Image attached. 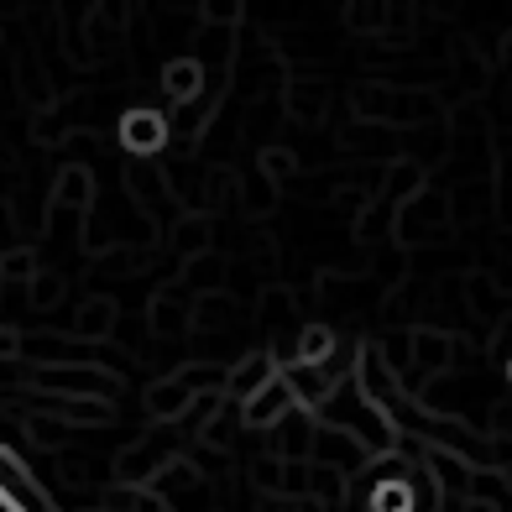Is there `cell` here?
Returning a JSON list of instances; mask_svg holds the SVG:
<instances>
[{
  "label": "cell",
  "mask_w": 512,
  "mask_h": 512,
  "mask_svg": "<svg viewBox=\"0 0 512 512\" xmlns=\"http://www.w3.org/2000/svg\"><path fill=\"white\" fill-rule=\"evenodd\" d=\"M37 382L48 392H68V398H95V403L115 398V377L95 366H48V371H37Z\"/></svg>",
  "instance_id": "obj_1"
},
{
  "label": "cell",
  "mask_w": 512,
  "mask_h": 512,
  "mask_svg": "<svg viewBox=\"0 0 512 512\" xmlns=\"http://www.w3.org/2000/svg\"><path fill=\"white\" fill-rule=\"evenodd\" d=\"M298 408V398H293V387L283 382V377H272L262 392H256V398H246V408H241V418L251 429H277L283 424V418Z\"/></svg>",
  "instance_id": "obj_2"
},
{
  "label": "cell",
  "mask_w": 512,
  "mask_h": 512,
  "mask_svg": "<svg viewBox=\"0 0 512 512\" xmlns=\"http://www.w3.org/2000/svg\"><path fill=\"white\" fill-rule=\"evenodd\" d=\"M283 382L293 387L298 408H324V403H330V392H335V382L319 371V361H288Z\"/></svg>",
  "instance_id": "obj_3"
},
{
  "label": "cell",
  "mask_w": 512,
  "mask_h": 512,
  "mask_svg": "<svg viewBox=\"0 0 512 512\" xmlns=\"http://www.w3.org/2000/svg\"><path fill=\"white\" fill-rule=\"evenodd\" d=\"M272 377H277V371H272V361H267V356H246V361L225 377V392L246 403V398H256V392H262Z\"/></svg>",
  "instance_id": "obj_4"
},
{
  "label": "cell",
  "mask_w": 512,
  "mask_h": 512,
  "mask_svg": "<svg viewBox=\"0 0 512 512\" xmlns=\"http://www.w3.org/2000/svg\"><path fill=\"white\" fill-rule=\"evenodd\" d=\"M121 136H126V147H131V152H157V147H162V136H168V126H162V115L136 110V115H126Z\"/></svg>",
  "instance_id": "obj_5"
},
{
  "label": "cell",
  "mask_w": 512,
  "mask_h": 512,
  "mask_svg": "<svg viewBox=\"0 0 512 512\" xmlns=\"http://www.w3.org/2000/svg\"><path fill=\"white\" fill-rule=\"evenodd\" d=\"M199 398H194V392L189 387H183L178 377L173 382H157L152 392H147V408H152V418H178V413H189Z\"/></svg>",
  "instance_id": "obj_6"
},
{
  "label": "cell",
  "mask_w": 512,
  "mask_h": 512,
  "mask_svg": "<svg viewBox=\"0 0 512 512\" xmlns=\"http://www.w3.org/2000/svg\"><path fill=\"white\" fill-rule=\"evenodd\" d=\"M277 450H283L288 460H293V455H314V424H309L304 413H298V418L288 413V418H283V439H277Z\"/></svg>",
  "instance_id": "obj_7"
},
{
  "label": "cell",
  "mask_w": 512,
  "mask_h": 512,
  "mask_svg": "<svg viewBox=\"0 0 512 512\" xmlns=\"http://www.w3.org/2000/svg\"><path fill=\"white\" fill-rule=\"evenodd\" d=\"M413 361H418V371H439L450 361V340L445 335H413Z\"/></svg>",
  "instance_id": "obj_8"
},
{
  "label": "cell",
  "mask_w": 512,
  "mask_h": 512,
  "mask_svg": "<svg viewBox=\"0 0 512 512\" xmlns=\"http://www.w3.org/2000/svg\"><path fill=\"white\" fill-rule=\"evenodd\" d=\"M335 351V335L324 330V324H309V330H298V361H324Z\"/></svg>",
  "instance_id": "obj_9"
},
{
  "label": "cell",
  "mask_w": 512,
  "mask_h": 512,
  "mask_svg": "<svg viewBox=\"0 0 512 512\" xmlns=\"http://www.w3.org/2000/svg\"><path fill=\"white\" fill-rule=\"evenodd\" d=\"M162 84H168L173 100H194V89H199V63H173L168 74H162Z\"/></svg>",
  "instance_id": "obj_10"
},
{
  "label": "cell",
  "mask_w": 512,
  "mask_h": 512,
  "mask_svg": "<svg viewBox=\"0 0 512 512\" xmlns=\"http://www.w3.org/2000/svg\"><path fill=\"white\" fill-rule=\"evenodd\" d=\"M79 330H84V335H105V330H110V304H105V298H95V304H84V314H79Z\"/></svg>",
  "instance_id": "obj_11"
},
{
  "label": "cell",
  "mask_w": 512,
  "mask_h": 512,
  "mask_svg": "<svg viewBox=\"0 0 512 512\" xmlns=\"http://www.w3.org/2000/svg\"><path fill=\"white\" fill-rule=\"evenodd\" d=\"M0 277H32V256H27V251L0 256Z\"/></svg>",
  "instance_id": "obj_12"
},
{
  "label": "cell",
  "mask_w": 512,
  "mask_h": 512,
  "mask_svg": "<svg viewBox=\"0 0 512 512\" xmlns=\"http://www.w3.org/2000/svg\"><path fill=\"white\" fill-rule=\"evenodd\" d=\"M11 356H21V340L11 330H0V361H11Z\"/></svg>",
  "instance_id": "obj_13"
},
{
  "label": "cell",
  "mask_w": 512,
  "mask_h": 512,
  "mask_svg": "<svg viewBox=\"0 0 512 512\" xmlns=\"http://www.w3.org/2000/svg\"><path fill=\"white\" fill-rule=\"evenodd\" d=\"M0 512H21V507H16V502H11L6 492H0Z\"/></svg>",
  "instance_id": "obj_14"
},
{
  "label": "cell",
  "mask_w": 512,
  "mask_h": 512,
  "mask_svg": "<svg viewBox=\"0 0 512 512\" xmlns=\"http://www.w3.org/2000/svg\"><path fill=\"white\" fill-rule=\"evenodd\" d=\"M507 382H512V366H507Z\"/></svg>",
  "instance_id": "obj_15"
}]
</instances>
